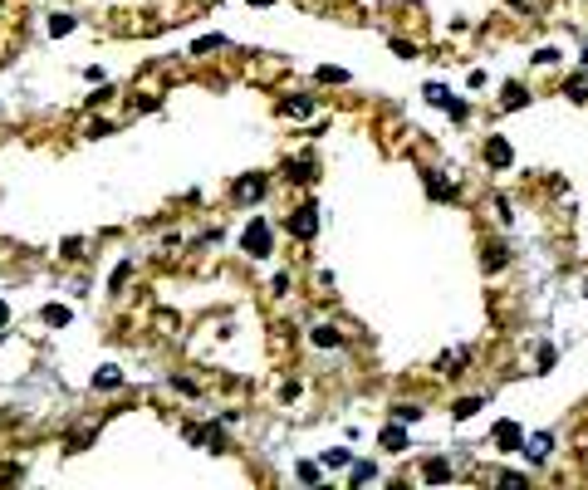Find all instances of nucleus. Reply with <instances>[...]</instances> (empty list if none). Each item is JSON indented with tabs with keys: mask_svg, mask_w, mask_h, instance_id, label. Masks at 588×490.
I'll use <instances>...</instances> for the list:
<instances>
[{
	"mask_svg": "<svg viewBox=\"0 0 588 490\" xmlns=\"http://www.w3.org/2000/svg\"><path fill=\"white\" fill-rule=\"evenodd\" d=\"M290 235H299V240H314V235H319V211H314V206L290 211Z\"/></svg>",
	"mask_w": 588,
	"mask_h": 490,
	"instance_id": "obj_1",
	"label": "nucleus"
},
{
	"mask_svg": "<svg viewBox=\"0 0 588 490\" xmlns=\"http://www.w3.org/2000/svg\"><path fill=\"white\" fill-rule=\"evenodd\" d=\"M240 245H245L250 255H270V226H265V221L255 216V221L245 226V235H240Z\"/></svg>",
	"mask_w": 588,
	"mask_h": 490,
	"instance_id": "obj_2",
	"label": "nucleus"
},
{
	"mask_svg": "<svg viewBox=\"0 0 588 490\" xmlns=\"http://www.w3.org/2000/svg\"><path fill=\"white\" fill-rule=\"evenodd\" d=\"M495 451H525L520 422H500V427H495Z\"/></svg>",
	"mask_w": 588,
	"mask_h": 490,
	"instance_id": "obj_3",
	"label": "nucleus"
},
{
	"mask_svg": "<svg viewBox=\"0 0 588 490\" xmlns=\"http://www.w3.org/2000/svg\"><path fill=\"white\" fill-rule=\"evenodd\" d=\"M549 446H554V436H549V431H534V436H529V441H525V451H520V456H525V461H534V466H539V461H544V456H549Z\"/></svg>",
	"mask_w": 588,
	"mask_h": 490,
	"instance_id": "obj_4",
	"label": "nucleus"
},
{
	"mask_svg": "<svg viewBox=\"0 0 588 490\" xmlns=\"http://www.w3.org/2000/svg\"><path fill=\"white\" fill-rule=\"evenodd\" d=\"M231 196H235V201H260V196H265V177H260V172H255V177H240Z\"/></svg>",
	"mask_w": 588,
	"mask_h": 490,
	"instance_id": "obj_5",
	"label": "nucleus"
},
{
	"mask_svg": "<svg viewBox=\"0 0 588 490\" xmlns=\"http://www.w3.org/2000/svg\"><path fill=\"white\" fill-rule=\"evenodd\" d=\"M486 162H490V167H510V162H515V152H510L505 137H490V142H486Z\"/></svg>",
	"mask_w": 588,
	"mask_h": 490,
	"instance_id": "obj_6",
	"label": "nucleus"
},
{
	"mask_svg": "<svg viewBox=\"0 0 588 490\" xmlns=\"http://www.w3.org/2000/svg\"><path fill=\"white\" fill-rule=\"evenodd\" d=\"M94 388H123V373H118L113 363H103V368L94 373Z\"/></svg>",
	"mask_w": 588,
	"mask_h": 490,
	"instance_id": "obj_7",
	"label": "nucleus"
},
{
	"mask_svg": "<svg viewBox=\"0 0 588 490\" xmlns=\"http://www.w3.org/2000/svg\"><path fill=\"white\" fill-rule=\"evenodd\" d=\"M383 446H388V451H407V431H402V422H397V427H383Z\"/></svg>",
	"mask_w": 588,
	"mask_h": 490,
	"instance_id": "obj_8",
	"label": "nucleus"
},
{
	"mask_svg": "<svg viewBox=\"0 0 588 490\" xmlns=\"http://www.w3.org/2000/svg\"><path fill=\"white\" fill-rule=\"evenodd\" d=\"M314 343H319V348H333V343H343V333H338L333 324H319V329H314Z\"/></svg>",
	"mask_w": 588,
	"mask_h": 490,
	"instance_id": "obj_9",
	"label": "nucleus"
},
{
	"mask_svg": "<svg viewBox=\"0 0 588 490\" xmlns=\"http://www.w3.org/2000/svg\"><path fill=\"white\" fill-rule=\"evenodd\" d=\"M422 481H431V486H441V481H451V466H446V461H427V471H422Z\"/></svg>",
	"mask_w": 588,
	"mask_h": 490,
	"instance_id": "obj_10",
	"label": "nucleus"
},
{
	"mask_svg": "<svg viewBox=\"0 0 588 490\" xmlns=\"http://www.w3.org/2000/svg\"><path fill=\"white\" fill-rule=\"evenodd\" d=\"M564 94L574 98V103H588V74H574V79L564 84Z\"/></svg>",
	"mask_w": 588,
	"mask_h": 490,
	"instance_id": "obj_11",
	"label": "nucleus"
},
{
	"mask_svg": "<svg viewBox=\"0 0 588 490\" xmlns=\"http://www.w3.org/2000/svg\"><path fill=\"white\" fill-rule=\"evenodd\" d=\"M285 172H290V182H314V162H309V157H299V162H290Z\"/></svg>",
	"mask_w": 588,
	"mask_h": 490,
	"instance_id": "obj_12",
	"label": "nucleus"
},
{
	"mask_svg": "<svg viewBox=\"0 0 588 490\" xmlns=\"http://www.w3.org/2000/svg\"><path fill=\"white\" fill-rule=\"evenodd\" d=\"M505 108H525L529 98H525V84H505V98H500Z\"/></svg>",
	"mask_w": 588,
	"mask_h": 490,
	"instance_id": "obj_13",
	"label": "nucleus"
},
{
	"mask_svg": "<svg viewBox=\"0 0 588 490\" xmlns=\"http://www.w3.org/2000/svg\"><path fill=\"white\" fill-rule=\"evenodd\" d=\"M427 192L436 196V201H446V196H456V192H451V187H446V182H441V172H427Z\"/></svg>",
	"mask_w": 588,
	"mask_h": 490,
	"instance_id": "obj_14",
	"label": "nucleus"
},
{
	"mask_svg": "<svg viewBox=\"0 0 588 490\" xmlns=\"http://www.w3.org/2000/svg\"><path fill=\"white\" fill-rule=\"evenodd\" d=\"M476 412H481V397H461V402L451 407V417H461V422H466V417H476Z\"/></svg>",
	"mask_w": 588,
	"mask_h": 490,
	"instance_id": "obj_15",
	"label": "nucleus"
},
{
	"mask_svg": "<svg viewBox=\"0 0 588 490\" xmlns=\"http://www.w3.org/2000/svg\"><path fill=\"white\" fill-rule=\"evenodd\" d=\"M44 324L64 329V324H69V309H64V304H49V309H44Z\"/></svg>",
	"mask_w": 588,
	"mask_h": 490,
	"instance_id": "obj_16",
	"label": "nucleus"
},
{
	"mask_svg": "<svg viewBox=\"0 0 588 490\" xmlns=\"http://www.w3.org/2000/svg\"><path fill=\"white\" fill-rule=\"evenodd\" d=\"M461 363H466V353H446V358H441V363H436V373H446V378H451V373H456V368H461Z\"/></svg>",
	"mask_w": 588,
	"mask_h": 490,
	"instance_id": "obj_17",
	"label": "nucleus"
},
{
	"mask_svg": "<svg viewBox=\"0 0 588 490\" xmlns=\"http://www.w3.org/2000/svg\"><path fill=\"white\" fill-rule=\"evenodd\" d=\"M324 466H329V471H343V466H348V451H343V446H338V451H324Z\"/></svg>",
	"mask_w": 588,
	"mask_h": 490,
	"instance_id": "obj_18",
	"label": "nucleus"
},
{
	"mask_svg": "<svg viewBox=\"0 0 588 490\" xmlns=\"http://www.w3.org/2000/svg\"><path fill=\"white\" fill-rule=\"evenodd\" d=\"M69 30H74V15H54L49 20V35H69Z\"/></svg>",
	"mask_w": 588,
	"mask_h": 490,
	"instance_id": "obj_19",
	"label": "nucleus"
},
{
	"mask_svg": "<svg viewBox=\"0 0 588 490\" xmlns=\"http://www.w3.org/2000/svg\"><path fill=\"white\" fill-rule=\"evenodd\" d=\"M128 275H133V260H123V265L113 270V280H108V290H123V280H128Z\"/></svg>",
	"mask_w": 588,
	"mask_h": 490,
	"instance_id": "obj_20",
	"label": "nucleus"
},
{
	"mask_svg": "<svg viewBox=\"0 0 588 490\" xmlns=\"http://www.w3.org/2000/svg\"><path fill=\"white\" fill-rule=\"evenodd\" d=\"M392 417H397V422H417V417H422V407H407V402H397V407H392Z\"/></svg>",
	"mask_w": 588,
	"mask_h": 490,
	"instance_id": "obj_21",
	"label": "nucleus"
},
{
	"mask_svg": "<svg viewBox=\"0 0 588 490\" xmlns=\"http://www.w3.org/2000/svg\"><path fill=\"white\" fill-rule=\"evenodd\" d=\"M373 476H378L373 461H358V466H353V486H363V481H373Z\"/></svg>",
	"mask_w": 588,
	"mask_h": 490,
	"instance_id": "obj_22",
	"label": "nucleus"
},
{
	"mask_svg": "<svg viewBox=\"0 0 588 490\" xmlns=\"http://www.w3.org/2000/svg\"><path fill=\"white\" fill-rule=\"evenodd\" d=\"M427 98H431V103H436V108H446V103H451V94H446V89H441V84H427Z\"/></svg>",
	"mask_w": 588,
	"mask_h": 490,
	"instance_id": "obj_23",
	"label": "nucleus"
},
{
	"mask_svg": "<svg viewBox=\"0 0 588 490\" xmlns=\"http://www.w3.org/2000/svg\"><path fill=\"white\" fill-rule=\"evenodd\" d=\"M285 113H294V118H304V113H309V98H290V103H285Z\"/></svg>",
	"mask_w": 588,
	"mask_h": 490,
	"instance_id": "obj_24",
	"label": "nucleus"
},
{
	"mask_svg": "<svg viewBox=\"0 0 588 490\" xmlns=\"http://www.w3.org/2000/svg\"><path fill=\"white\" fill-rule=\"evenodd\" d=\"M206 49H221V35H206V39H196V54H206Z\"/></svg>",
	"mask_w": 588,
	"mask_h": 490,
	"instance_id": "obj_25",
	"label": "nucleus"
},
{
	"mask_svg": "<svg viewBox=\"0 0 588 490\" xmlns=\"http://www.w3.org/2000/svg\"><path fill=\"white\" fill-rule=\"evenodd\" d=\"M534 64H559V49H534Z\"/></svg>",
	"mask_w": 588,
	"mask_h": 490,
	"instance_id": "obj_26",
	"label": "nucleus"
},
{
	"mask_svg": "<svg viewBox=\"0 0 588 490\" xmlns=\"http://www.w3.org/2000/svg\"><path fill=\"white\" fill-rule=\"evenodd\" d=\"M5 319H10V309H5V304H0V324H5Z\"/></svg>",
	"mask_w": 588,
	"mask_h": 490,
	"instance_id": "obj_27",
	"label": "nucleus"
},
{
	"mask_svg": "<svg viewBox=\"0 0 588 490\" xmlns=\"http://www.w3.org/2000/svg\"><path fill=\"white\" fill-rule=\"evenodd\" d=\"M584 64H588V44H584Z\"/></svg>",
	"mask_w": 588,
	"mask_h": 490,
	"instance_id": "obj_28",
	"label": "nucleus"
}]
</instances>
